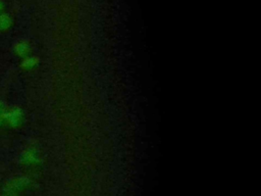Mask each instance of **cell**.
Returning a JSON list of instances; mask_svg holds the SVG:
<instances>
[{
	"instance_id": "2",
	"label": "cell",
	"mask_w": 261,
	"mask_h": 196,
	"mask_svg": "<svg viewBox=\"0 0 261 196\" xmlns=\"http://www.w3.org/2000/svg\"><path fill=\"white\" fill-rule=\"evenodd\" d=\"M22 121H23V111L20 107L14 106L8 109L6 124H8L10 127L16 128V127H19L22 124Z\"/></svg>"
},
{
	"instance_id": "3",
	"label": "cell",
	"mask_w": 261,
	"mask_h": 196,
	"mask_svg": "<svg viewBox=\"0 0 261 196\" xmlns=\"http://www.w3.org/2000/svg\"><path fill=\"white\" fill-rule=\"evenodd\" d=\"M39 159H40L39 153L34 148H28L21 154V161L28 165L36 164L39 161Z\"/></svg>"
},
{
	"instance_id": "6",
	"label": "cell",
	"mask_w": 261,
	"mask_h": 196,
	"mask_svg": "<svg viewBox=\"0 0 261 196\" xmlns=\"http://www.w3.org/2000/svg\"><path fill=\"white\" fill-rule=\"evenodd\" d=\"M12 24V19L9 14L7 13H0V30L6 31L8 30Z\"/></svg>"
},
{
	"instance_id": "5",
	"label": "cell",
	"mask_w": 261,
	"mask_h": 196,
	"mask_svg": "<svg viewBox=\"0 0 261 196\" xmlns=\"http://www.w3.org/2000/svg\"><path fill=\"white\" fill-rule=\"evenodd\" d=\"M39 62V59L35 56H25L23 57L22 61H21V67H23L24 69H31L34 68Z\"/></svg>"
},
{
	"instance_id": "8",
	"label": "cell",
	"mask_w": 261,
	"mask_h": 196,
	"mask_svg": "<svg viewBox=\"0 0 261 196\" xmlns=\"http://www.w3.org/2000/svg\"><path fill=\"white\" fill-rule=\"evenodd\" d=\"M0 196H18L17 193H13V192H6V191H3Z\"/></svg>"
},
{
	"instance_id": "4",
	"label": "cell",
	"mask_w": 261,
	"mask_h": 196,
	"mask_svg": "<svg viewBox=\"0 0 261 196\" xmlns=\"http://www.w3.org/2000/svg\"><path fill=\"white\" fill-rule=\"evenodd\" d=\"M31 51V47L30 44L24 41V40H19L17 43H15L14 45V52L20 56V57H25L29 56V53Z\"/></svg>"
},
{
	"instance_id": "7",
	"label": "cell",
	"mask_w": 261,
	"mask_h": 196,
	"mask_svg": "<svg viewBox=\"0 0 261 196\" xmlns=\"http://www.w3.org/2000/svg\"><path fill=\"white\" fill-rule=\"evenodd\" d=\"M8 107L6 103L0 100V127L6 124V118H7V112H8Z\"/></svg>"
},
{
	"instance_id": "1",
	"label": "cell",
	"mask_w": 261,
	"mask_h": 196,
	"mask_svg": "<svg viewBox=\"0 0 261 196\" xmlns=\"http://www.w3.org/2000/svg\"><path fill=\"white\" fill-rule=\"evenodd\" d=\"M31 184V180L24 176H17L8 179L2 186V190L6 192L17 193L29 188Z\"/></svg>"
},
{
	"instance_id": "9",
	"label": "cell",
	"mask_w": 261,
	"mask_h": 196,
	"mask_svg": "<svg viewBox=\"0 0 261 196\" xmlns=\"http://www.w3.org/2000/svg\"><path fill=\"white\" fill-rule=\"evenodd\" d=\"M2 10H3V3L0 1V13H2V12H1Z\"/></svg>"
}]
</instances>
